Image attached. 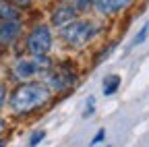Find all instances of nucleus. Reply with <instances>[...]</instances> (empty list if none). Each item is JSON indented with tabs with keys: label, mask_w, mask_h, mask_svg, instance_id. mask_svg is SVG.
<instances>
[{
	"label": "nucleus",
	"mask_w": 149,
	"mask_h": 147,
	"mask_svg": "<svg viewBox=\"0 0 149 147\" xmlns=\"http://www.w3.org/2000/svg\"><path fill=\"white\" fill-rule=\"evenodd\" d=\"M60 2H64V4H72V6H74V4L79 2V0H60Z\"/></svg>",
	"instance_id": "19"
},
{
	"label": "nucleus",
	"mask_w": 149,
	"mask_h": 147,
	"mask_svg": "<svg viewBox=\"0 0 149 147\" xmlns=\"http://www.w3.org/2000/svg\"><path fill=\"white\" fill-rule=\"evenodd\" d=\"M120 83H122V79H120V75H106L104 77V87H102V91H104V95H114L116 91H118V87H120Z\"/></svg>",
	"instance_id": "8"
},
{
	"label": "nucleus",
	"mask_w": 149,
	"mask_h": 147,
	"mask_svg": "<svg viewBox=\"0 0 149 147\" xmlns=\"http://www.w3.org/2000/svg\"><path fill=\"white\" fill-rule=\"evenodd\" d=\"M10 19H21V15L17 8L6 4L4 0H0V21H10Z\"/></svg>",
	"instance_id": "9"
},
{
	"label": "nucleus",
	"mask_w": 149,
	"mask_h": 147,
	"mask_svg": "<svg viewBox=\"0 0 149 147\" xmlns=\"http://www.w3.org/2000/svg\"><path fill=\"white\" fill-rule=\"evenodd\" d=\"M52 102V91L42 81L19 83L8 95V108L17 116H27L46 108Z\"/></svg>",
	"instance_id": "1"
},
{
	"label": "nucleus",
	"mask_w": 149,
	"mask_h": 147,
	"mask_svg": "<svg viewBox=\"0 0 149 147\" xmlns=\"http://www.w3.org/2000/svg\"><path fill=\"white\" fill-rule=\"evenodd\" d=\"M44 137H46V131H35V133L31 135V139H29V145H31V147L40 145V143L44 141Z\"/></svg>",
	"instance_id": "13"
},
{
	"label": "nucleus",
	"mask_w": 149,
	"mask_h": 147,
	"mask_svg": "<svg viewBox=\"0 0 149 147\" xmlns=\"http://www.w3.org/2000/svg\"><path fill=\"white\" fill-rule=\"evenodd\" d=\"M23 33V21L21 19H10V21H0V48L13 46Z\"/></svg>",
	"instance_id": "6"
},
{
	"label": "nucleus",
	"mask_w": 149,
	"mask_h": 147,
	"mask_svg": "<svg viewBox=\"0 0 149 147\" xmlns=\"http://www.w3.org/2000/svg\"><path fill=\"white\" fill-rule=\"evenodd\" d=\"M114 48H116V42H112V44H108V48H104V50L100 52V56L95 58V64H100V62H102L104 58H108V56H110V52L114 50Z\"/></svg>",
	"instance_id": "12"
},
{
	"label": "nucleus",
	"mask_w": 149,
	"mask_h": 147,
	"mask_svg": "<svg viewBox=\"0 0 149 147\" xmlns=\"http://www.w3.org/2000/svg\"><path fill=\"white\" fill-rule=\"evenodd\" d=\"M50 91L54 93H64V91H70L77 83V70H74V64L70 60H62L52 64V68H48L42 79H40Z\"/></svg>",
	"instance_id": "2"
},
{
	"label": "nucleus",
	"mask_w": 149,
	"mask_h": 147,
	"mask_svg": "<svg viewBox=\"0 0 149 147\" xmlns=\"http://www.w3.org/2000/svg\"><path fill=\"white\" fill-rule=\"evenodd\" d=\"M6 4H10L13 8L17 10H21V8H29L31 6V0H4Z\"/></svg>",
	"instance_id": "11"
},
{
	"label": "nucleus",
	"mask_w": 149,
	"mask_h": 147,
	"mask_svg": "<svg viewBox=\"0 0 149 147\" xmlns=\"http://www.w3.org/2000/svg\"><path fill=\"white\" fill-rule=\"evenodd\" d=\"M93 112H95V98H93V95H89V98H87V108H85L83 116H91Z\"/></svg>",
	"instance_id": "15"
},
{
	"label": "nucleus",
	"mask_w": 149,
	"mask_h": 147,
	"mask_svg": "<svg viewBox=\"0 0 149 147\" xmlns=\"http://www.w3.org/2000/svg\"><path fill=\"white\" fill-rule=\"evenodd\" d=\"M74 19H79V10L74 8L72 4H64V2H58L52 13H50V25L56 27V29H62L66 27L68 23H72Z\"/></svg>",
	"instance_id": "5"
},
{
	"label": "nucleus",
	"mask_w": 149,
	"mask_h": 147,
	"mask_svg": "<svg viewBox=\"0 0 149 147\" xmlns=\"http://www.w3.org/2000/svg\"><path fill=\"white\" fill-rule=\"evenodd\" d=\"M52 46H54V33L48 23H35L25 35V50L31 58L48 56Z\"/></svg>",
	"instance_id": "4"
},
{
	"label": "nucleus",
	"mask_w": 149,
	"mask_h": 147,
	"mask_svg": "<svg viewBox=\"0 0 149 147\" xmlns=\"http://www.w3.org/2000/svg\"><path fill=\"white\" fill-rule=\"evenodd\" d=\"M133 4H135V0H95L93 10L100 17H114V15H120L122 10L130 8Z\"/></svg>",
	"instance_id": "7"
},
{
	"label": "nucleus",
	"mask_w": 149,
	"mask_h": 147,
	"mask_svg": "<svg viewBox=\"0 0 149 147\" xmlns=\"http://www.w3.org/2000/svg\"><path fill=\"white\" fill-rule=\"evenodd\" d=\"M147 33H149V23H145V25L141 27V31L137 33V38L133 40V46H139V44H143V42L147 40Z\"/></svg>",
	"instance_id": "10"
},
{
	"label": "nucleus",
	"mask_w": 149,
	"mask_h": 147,
	"mask_svg": "<svg viewBox=\"0 0 149 147\" xmlns=\"http://www.w3.org/2000/svg\"><path fill=\"white\" fill-rule=\"evenodd\" d=\"M97 31H100V27L93 19H83V17H79V19H74L72 23H68L66 27L58 29V35H60L62 44H66L70 48H83L95 38Z\"/></svg>",
	"instance_id": "3"
},
{
	"label": "nucleus",
	"mask_w": 149,
	"mask_h": 147,
	"mask_svg": "<svg viewBox=\"0 0 149 147\" xmlns=\"http://www.w3.org/2000/svg\"><path fill=\"white\" fill-rule=\"evenodd\" d=\"M104 137H106V131H104V128H100V131L95 133V137L91 139V145H97V143H102V141H104Z\"/></svg>",
	"instance_id": "17"
},
{
	"label": "nucleus",
	"mask_w": 149,
	"mask_h": 147,
	"mask_svg": "<svg viewBox=\"0 0 149 147\" xmlns=\"http://www.w3.org/2000/svg\"><path fill=\"white\" fill-rule=\"evenodd\" d=\"M6 131V120H2V118H0V135H2Z\"/></svg>",
	"instance_id": "18"
},
{
	"label": "nucleus",
	"mask_w": 149,
	"mask_h": 147,
	"mask_svg": "<svg viewBox=\"0 0 149 147\" xmlns=\"http://www.w3.org/2000/svg\"><path fill=\"white\" fill-rule=\"evenodd\" d=\"M6 98H8V87H6L4 83H0V110L4 108V104H6Z\"/></svg>",
	"instance_id": "16"
},
{
	"label": "nucleus",
	"mask_w": 149,
	"mask_h": 147,
	"mask_svg": "<svg viewBox=\"0 0 149 147\" xmlns=\"http://www.w3.org/2000/svg\"><path fill=\"white\" fill-rule=\"evenodd\" d=\"M93 2H95V0H79V2L74 4V8H77L79 13H85V10L93 8Z\"/></svg>",
	"instance_id": "14"
},
{
	"label": "nucleus",
	"mask_w": 149,
	"mask_h": 147,
	"mask_svg": "<svg viewBox=\"0 0 149 147\" xmlns=\"http://www.w3.org/2000/svg\"><path fill=\"white\" fill-rule=\"evenodd\" d=\"M0 147H6V141L4 139H0Z\"/></svg>",
	"instance_id": "20"
}]
</instances>
